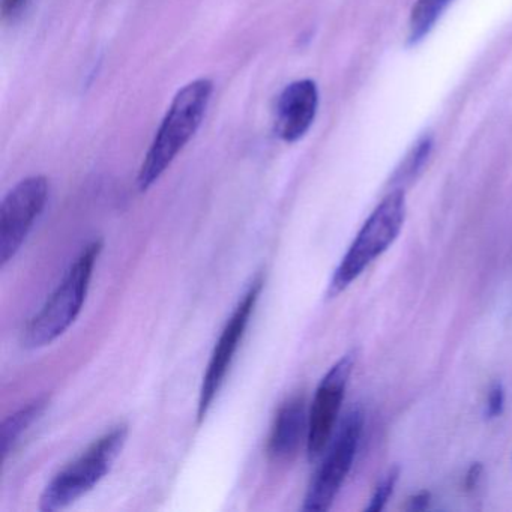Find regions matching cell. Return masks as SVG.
I'll list each match as a JSON object with an SVG mask.
<instances>
[{"label": "cell", "instance_id": "1", "mask_svg": "<svg viewBox=\"0 0 512 512\" xmlns=\"http://www.w3.org/2000/svg\"><path fill=\"white\" fill-rule=\"evenodd\" d=\"M212 94V80L197 79L175 95L140 167L137 187L142 193L148 191L163 176L182 149L193 139L205 118Z\"/></svg>", "mask_w": 512, "mask_h": 512}, {"label": "cell", "instance_id": "2", "mask_svg": "<svg viewBox=\"0 0 512 512\" xmlns=\"http://www.w3.org/2000/svg\"><path fill=\"white\" fill-rule=\"evenodd\" d=\"M101 248V241L86 245L40 311L28 320L22 334L25 349L35 350L49 346L76 322L88 296Z\"/></svg>", "mask_w": 512, "mask_h": 512}, {"label": "cell", "instance_id": "3", "mask_svg": "<svg viewBox=\"0 0 512 512\" xmlns=\"http://www.w3.org/2000/svg\"><path fill=\"white\" fill-rule=\"evenodd\" d=\"M404 220L406 194L403 190L391 191L362 224L361 230L335 269L328 287L329 298L343 293L353 281L364 274L374 260L379 259L397 241Z\"/></svg>", "mask_w": 512, "mask_h": 512}, {"label": "cell", "instance_id": "4", "mask_svg": "<svg viewBox=\"0 0 512 512\" xmlns=\"http://www.w3.org/2000/svg\"><path fill=\"white\" fill-rule=\"evenodd\" d=\"M127 436V425L121 424L95 440L44 488L40 499L41 511H59L89 493L110 472Z\"/></svg>", "mask_w": 512, "mask_h": 512}, {"label": "cell", "instance_id": "5", "mask_svg": "<svg viewBox=\"0 0 512 512\" xmlns=\"http://www.w3.org/2000/svg\"><path fill=\"white\" fill-rule=\"evenodd\" d=\"M362 430L364 413L359 409L350 410L326 448L322 464L305 494L302 511L325 512L331 508L352 469Z\"/></svg>", "mask_w": 512, "mask_h": 512}, {"label": "cell", "instance_id": "6", "mask_svg": "<svg viewBox=\"0 0 512 512\" xmlns=\"http://www.w3.org/2000/svg\"><path fill=\"white\" fill-rule=\"evenodd\" d=\"M263 275L259 274L254 278L253 283L248 287L247 292L242 296L241 301L233 310L232 316L227 320L214 350H212L211 359H209L208 368L203 376L202 388H200L199 407H197V416L199 421H203L214 403L220 389L223 388L227 373L232 367L233 359L241 346L242 338L247 331L248 323L253 316L254 308L259 301L262 293Z\"/></svg>", "mask_w": 512, "mask_h": 512}, {"label": "cell", "instance_id": "7", "mask_svg": "<svg viewBox=\"0 0 512 512\" xmlns=\"http://www.w3.org/2000/svg\"><path fill=\"white\" fill-rule=\"evenodd\" d=\"M49 181L44 176L23 179L0 206V265L16 257L49 200Z\"/></svg>", "mask_w": 512, "mask_h": 512}, {"label": "cell", "instance_id": "8", "mask_svg": "<svg viewBox=\"0 0 512 512\" xmlns=\"http://www.w3.org/2000/svg\"><path fill=\"white\" fill-rule=\"evenodd\" d=\"M355 359L353 352L341 356L317 386L308 410L307 455L310 461L322 457L334 437Z\"/></svg>", "mask_w": 512, "mask_h": 512}, {"label": "cell", "instance_id": "9", "mask_svg": "<svg viewBox=\"0 0 512 512\" xmlns=\"http://www.w3.org/2000/svg\"><path fill=\"white\" fill-rule=\"evenodd\" d=\"M319 109V89L311 79L296 80L284 88L275 110V134L296 143L310 131Z\"/></svg>", "mask_w": 512, "mask_h": 512}, {"label": "cell", "instance_id": "10", "mask_svg": "<svg viewBox=\"0 0 512 512\" xmlns=\"http://www.w3.org/2000/svg\"><path fill=\"white\" fill-rule=\"evenodd\" d=\"M308 410L302 397H292L280 407L272 425L268 442V454L274 460H290L295 457L302 443L307 445Z\"/></svg>", "mask_w": 512, "mask_h": 512}, {"label": "cell", "instance_id": "11", "mask_svg": "<svg viewBox=\"0 0 512 512\" xmlns=\"http://www.w3.org/2000/svg\"><path fill=\"white\" fill-rule=\"evenodd\" d=\"M49 404V398L40 397L29 403L23 409L17 410L13 415L8 416L0 427V451L2 458L7 460L8 455L16 449L17 443L22 439L23 434L35 421L41 418L44 410Z\"/></svg>", "mask_w": 512, "mask_h": 512}, {"label": "cell", "instance_id": "12", "mask_svg": "<svg viewBox=\"0 0 512 512\" xmlns=\"http://www.w3.org/2000/svg\"><path fill=\"white\" fill-rule=\"evenodd\" d=\"M451 4L452 0H415L409 17V46H416L428 37Z\"/></svg>", "mask_w": 512, "mask_h": 512}, {"label": "cell", "instance_id": "13", "mask_svg": "<svg viewBox=\"0 0 512 512\" xmlns=\"http://www.w3.org/2000/svg\"><path fill=\"white\" fill-rule=\"evenodd\" d=\"M398 478H400V467L394 466L388 470L385 478L377 484L373 496H371L370 503L365 506L367 512H380L385 509L386 503L391 499L394 494L395 485H397Z\"/></svg>", "mask_w": 512, "mask_h": 512}, {"label": "cell", "instance_id": "14", "mask_svg": "<svg viewBox=\"0 0 512 512\" xmlns=\"http://www.w3.org/2000/svg\"><path fill=\"white\" fill-rule=\"evenodd\" d=\"M431 149H433V140H431V137H422V139L416 143L412 155H410L409 160H407L404 175L409 176V178H415V176L421 172L425 163H427Z\"/></svg>", "mask_w": 512, "mask_h": 512}, {"label": "cell", "instance_id": "15", "mask_svg": "<svg viewBox=\"0 0 512 512\" xmlns=\"http://www.w3.org/2000/svg\"><path fill=\"white\" fill-rule=\"evenodd\" d=\"M505 389L502 383H494L487 395V404H485V418L496 419L502 415L505 410Z\"/></svg>", "mask_w": 512, "mask_h": 512}, {"label": "cell", "instance_id": "16", "mask_svg": "<svg viewBox=\"0 0 512 512\" xmlns=\"http://www.w3.org/2000/svg\"><path fill=\"white\" fill-rule=\"evenodd\" d=\"M28 2L29 0H2L0 4L2 16L5 20H16L17 17L22 16Z\"/></svg>", "mask_w": 512, "mask_h": 512}, {"label": "cell", "instance_id": "17", "mask_svg": "<svg viewBox=\"0 0 512 512\" xmlns=\"http://www.w3.org/2000/svg\"><path fill=\"white\" fill-rule=\"evenodd\" d=\"M431 502V493L430 491L424 490L419 491V493L413 494L412 497H409V502H407V511L410 512H421L425 511V509L430 506Z\"/></svg>", "mask_w": 512, "mask_h": 512}, {"label": "cell", "instance_id": "18", "mask_svg": "<svg viewBox=\"0 0 512 512\" xmlns=\"http://www.w3.org/2000/svg\"><path fill=\"white\" fill-rule=\"evenodd\" d=\"M482 467L481 463H473L472 466L467 470L466 478H464V487H466L467 491L473 490L478 485L479 479H481Z\"/></svg>", "mask_w": 512, "mask_h": 512}]
</instances>
